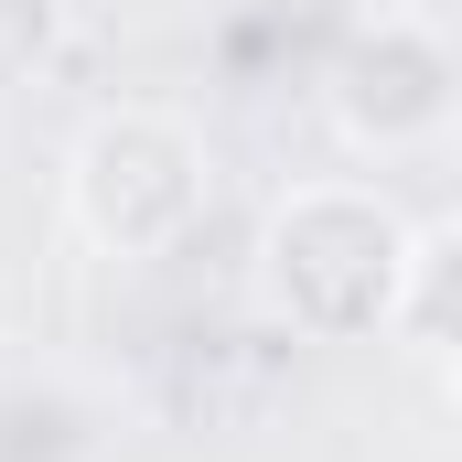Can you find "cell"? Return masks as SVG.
I'll return each instance as SVG.
<instances>
[{
	"label": "cell",
	"instance_id": "cell-6",
	"mask_svg": "<svg viewBox=\"0 0 462 462\" xmlns=\"http://www.w3.org/2000/svg\"><path fill=\"white\" fill-rule=\"evenodd\" d=\"M441 409H452V430H462V355L441 365Z\"/></svg>",
	"mask_w": 462,
	"mask_h": 462
},
{
	"label": "cell",
	"instance_id": "cell-4",
	"mask_svg": "<svg viewBox=\"0 0 462 462\" xmlns=\"http://www.w3.org/2000/svg\"><path fill=\"white\" fill-rule=\"evenodd\" d=\"M398 345H420L430 365L462 355V216L409 236V291H398Z\"/></svg>",
	"mask_w": 462,
	"mask_h": 462
},
{
	"label": "cell",
	"instance_id": "cell-2",
	"mask_svg": "<svg viewBox=\"0 0 462 462\" xmlns=\"http://www.w3.org/2000/svg\"><path fill=\"white\" fill-rule=\"evenodd\" d=\"M205 194H216V151L172 108H97L65 151V216L97 258H172Z\"/></svg>",
	"mask_w": 462,
	"mask_h": 462
},
{
	"label": "cell",
	"instance_id": "cell-1",
	"mask_svg": "<svg viewBox=\"0 0 462 462\" xmlns=\"http://www.w3.org/2000/svg\"><path fill=\"white\" fill-rule=\"evenodd\" d=\"M409 216L376 183H291L258 226V301L301 345H376L398 334L409 291Z\"/></svg>",
	"mask_w": 462,
	"mask_h": 462
},
{
	"label": "cell",
	"instance_id": "cell-3",
	"mask_svg": "<svg viewBox=\"0 0 462 462\" xmlns=\"http://www.w3.org/2000/svg\"><path fill=\"white\" fill-rule=\"evenodd\" d=\"M323 108L345 129V151L365 162H398V151H430L462 118V43L420 11H376L355 22L323 65Z\"/></svg>",
	"mask_w": 462,
	"mask_h": 462
},
{
	"label": "cell",
	"instance_id": "cell-5",
	"mask_svg": "<svg viewBox=\"0 0 462 462\" xmlns=\"http://www.w3.org/2000/svg\"><path fill=\"white\" fill-rule=\"evenodd\" d=\"M65 54V0H0V87H32Z\"/></svg>",
	"mask_w": 462,
	"mask_h": 462
}]
</instances>
